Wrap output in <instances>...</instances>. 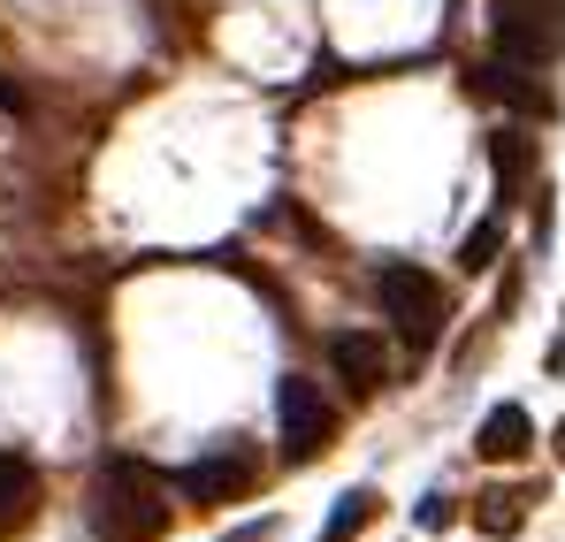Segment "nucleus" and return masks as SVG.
<instances>
[{
    "label": "nucleus",
    "mask_w": 565,
    "mask_h": 542,
    "mask_svg": "<svg viewBox=\"0 0 565 542\" xmlns=\"http://www.w3.org/2000/svg\"><path fill=\"white\" fill-rule=\"evenodd\" d=\"M489 31L504 62L551 70L565 54V0H489Z\"/></svg>",
    "instance_id": "7ed1b4c3"
},
{
    "label": "nucleus",
    "mask_w": 565,
    "mask_h": 542,
    "mask_svg": "<svg viewBox=\"0 0 565 542\" xmlns=\"http://www.w3.org/2000/svg\"><path fill=\"white\" fill-rule=\"evenodd\" d=\"M535 77H543V70H527V62H504V54L489 62V92H504L520 115H551V92L535 85Z\"/></svg>",
    "instance_id": "9d476101"
},
{
    "label": "nucleus",
    "mask_w": 565,
    "mask_h": 542,
    "mask_svg": "<svg viewBox=\"0 0 565 542\" xmlns=\"http://www.w3.org/2000/svg\"><path fill=\"white\" fill-rule=\"evenodd\" d=\"M31 497H39V474H31V458L0 451V535L31 520Z\"/></svg>",
    "instance_id": "1a4fd4ad"
},
{
    "label": "nucleus",
    "mask_w": 565,
    "mask_h": 542,
    "mask_svg": "<svg viewBox=\"0 0 565 542\" xmlns=\"http://www.w3.org/2000/svg\"><path fill=\"white\" fill-rule=\"evenodd\" d=\"M375 512H382L375 489H344V497H337V512L321 520V542H360V528H367Z\"/></svg>",
    "instance_id": "9b49d317"
},
{
    "label": "nucleus",
    "mask_w": 565,
    "mask_h": 542,
    "mask_svg": "<svg viewBox=\"0 0 565 542\" xmlns=\"http://www.w3.org/2000/svg\"><path fill=\"white\" fill-rule=\"evenodd\" d=\"M253 474H260V458L245 451V444H214L206 458H191L184 474H177V489H184L191 504H237L253 489Z\"/></svg>",
    "instance_id": "39448f33"
},
{
    "label": "nucleus",
    "mask_w": 565,
    "mask_h": 542,
    "mask_svg": "<svg viewBox=\"0 0 565 542\" xmlns=\"http://www.w3.org/2000/svg\"><path fill=\"white\" fill-rule=\"evenodd\" d=\"M473 451H481V458H527V451H535V421H527V405H497V413L481 421Z\"/></svg>",
    "instance_id": "6e6552de"
},
{
    "label": "nucleus",
    "mask_w": 565,
    "mask_h": 542,
    "mask_svg": "<svg viewBox=\"0 0 565 542\" xmlns=\"http://www.w3.org/2000/svg\"><path fill=\"white\" fill-rule=\"evenodd\" d=\"M551 366H565V329H558V344H551Z\"/></svg>",
    "instance_id": "dca6fc26"
},
{
    "label": "nucleus",
    "mask_w": 565,
    "mask_h": 542,
    "mask_svg": "<svg viewBox=\"0 0 565 542\" xmlns=\"http://www.w3.org/2000/svg\"><path fill=\"white\" fill-rule=\"evenodd\" d=\"M276 421H282V451L290 458L329 451V436H337V413H329L321 382H306V374H282L276 382Z\"/></svg>",
    "instance_id": "20e7f679"
},
{
    "label": "nucleus",
    "mask_w": 565,
    "mask_h": 542,
    "mask_svg": "<svg viewBox=\"0 0 565 542\" xmlns=\"http://www.w3.org/2000/svg\"><path fill=\"white\" fill-rule=\"evenodd\" d=\"M489 177H497V214H512V206L527 199V177H535V138H527L520 123H504V130L489 138Z\"/></svg>",
    "instance_id": "0eeeda50"
},
{
    "label": "nucleus",
    "mask_w": 565,
    "mask_h": 542,
    "mask_svg": "<svg viewBox=\"0 0 565 542\" xmlns=\"http://www.w3.org/2000/svg\"><path fill=\"white\" fill-rule=\"evenodd\" d=\"M329 366H337V382H344L352 397H375L382 382H390V352H382L375 329H337V337H329Z\"/></svg>",
    "instance_id": "423d86ee"
},
{
    "label": "nucleus",
    "mask_w": 565,
    "mask_h": 542,
    "mask_svg": "<svg viewBox=\"0 0 565 542\" xmlns=\"http://www.w3.org/2000/svg\"><path fill=\"white\" fill-rule=\"evenodd\" d=\"M473 528H481V535H520V497L489 489V497L473 504Z\"/></svg>",
    "instance_id": "ddd939ff"
},
{
    "label": "nucleus",
    "mask_w": 565,
    "mask_h": 542,
    "mask_svg": "<svg viewBox=\"0 0 565 542\" xmlns=\"http://www.w3.org/2000/svg\"><path fill=\"white\" fill-rule=\"evenodd\" d=\"M558 458H565V421H558Z\"/></svg>",
    "instance_id": "f3484780"
},
{
    "label": "nucleus",
    "mask_w": 565,
    "mask_h": 542,
    "mask_svg": "<svg viewBox=\"0 0 565 542\" xmlns=\"http://www.w3.org/2000/svg\"><path fill=\"white\" fill-rule=\"evenodd\" d=\"M497 253H504V214H489V222H473V230H467L459 268H467V275H489V268H497Z\"/></svg>",
    "instance_id": "f8f14e48"
},
{
    "label": "nucleus",
    "mask_w": 565,
    "mask_h": 542,
    "mask_svg": "<svg viewBox=\"0 0 565 542\" xmlns=\"http://www.w3.org/2000/svg\"><path fill=\"white\" fill-rule=\"evenodd\" d=\"M169 489L138 458H107L93 474V535L99 542H161L169 535Z\"/></svg>",
    "instance_id": "f257e3e1"
},
{
    "label": "nucleus",
    "mask_w": 565,
    "mask_h": 542,
    "mask_svg": "<svg viewBox=\"0 0 565 542\" xmlns=\"http://www.w3.org/2000/svg\"><path fill=\"white\" fill-rule=\"evenodd\" d=\"M375 298H382V313H390V329L405 337V352H436V337H444V283L420 261H382Z\"/></svg>",
    "instance_id": "f03ea898"
},
{
    "label": "nucleus",
    "mask_w": 565,
    "mask_h": 542,
    "mask_svg": "<svg viewBox=\"0 0 565 542\" xmlns=\"http://www.w3.org/2000/svg\"><path fill=\"white\" fill-rule=\"evenodd\" d=\"M413 520H420V528H428V535H436V528H451V497H444V489H428V497H420V512H413Z\"/></svg>",
    "instance_id": "4468645a"
},
{
    "label": "nucleus",
    "mask_w": 565,
    "mask_h": 542,
    "mask_svg": "<svg viewBox=\"0 0 565 542\" xmlns=\"http://www.w3.org/2000/svg\"><path fill=\"white\" fill-rule=\"evenodd\" d=\"M260 535H276V520H245V528H230L222 542H260Z\"/></svg>",
    "instance_id": "2eb2a0df"
}]
</instances>
